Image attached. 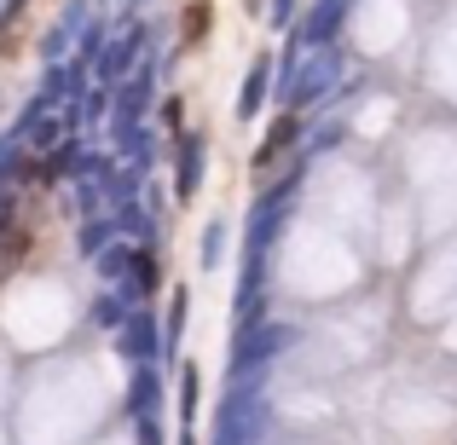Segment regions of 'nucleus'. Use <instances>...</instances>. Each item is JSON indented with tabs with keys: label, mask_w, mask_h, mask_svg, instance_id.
Returning <instances> with one entry per match:
<instances>
[{
	"label": "nucleus",
	"mask_w": 457,
	"mask_h": 445,
	"mask_svg": "<svg viewBox=\"0 0 457 445\" xmlns=\"http://www.w3.org/2000/svg\"><path fill=\"white\" fill-rule=\"evenodd\" d=\"M290 139H295V116H284V122L267 134V145H261V162H272V156H278L284 145H290Z\"/></svg>",
	"instance_id": "1"
}]
</instances>
